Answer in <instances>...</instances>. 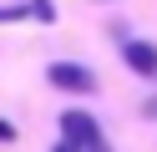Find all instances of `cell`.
<instances>
[{
    "mask_svg": "<svg viewBox=\"0 0 157 152\" xmlns=\"http://www.w3.org/2000/svg\"><path fill=\"white\" fill-rule=\"evenodd\" d=\"M46 76H51V86H61V91H96V76L86 66H71V61H56Z\"/></svg>",
    "mask_w": 157,
    "mask_h": 152,
    "instance_id": "2",
    "label": "cell"
},
{
    "mask_svg": "<svg viewBox=\"0 0 157 152\" xmlns=\"http://www.w3.org/2000/svg\"><path fill=\"white\" fill-rule=\"evenodd\" d=\"M0 142H15V127H10L5 117H0Z\"/></svg>",
    "mask_w": 157,
    "mask_h": 152,
    "instance_id": "5",
    "label": "cell"
},
{
    "mask_svg": "<svg viewBox=\"0 0 157 152\" xmlns=\"http://www.w3.org/2000/svg\"><path fill=\"white\" fill-rule=\"evenodd\" d=\"M31 15L36 20H56V10H51V0H31Z\"/></svg>",
    "mask_w": 157,
    "mask_h": 152,
    "instance_id": "4",
    "label": "cell"
},
{
    "mask_svg": "<svg viewBox=\"0 0 157 152\" xmlns=\"http://www.w3.org/2000/svg\"><path fill=\"white\" fill-rule=\"evenodd\" d=\"M61 132H66V142H71L76 152H106V142H101V127H96V117H86V111H61Z\"/></svg>",
    "mask_w": 157,
    "mask_h": 152,
    "instance_id": "1",
    "label": "cell"
},
{
    "mask_svg": "<svg viewBox=\"0 0 157 152\" xmlns=\"http://www.w3.org/2000/svg\"><path fill=\"white\" fill-rule=\"evenodd\" d=\"M56 152H76V147H71V142H61V147H56Z\"/></svg>",
    "mask_w": 157,
    "mask_h": 152,
    "instance_id": "6",
    "label": "cell"
},
{
    "mask_svg": "<svg viewBox=\"0 0 157 152\" xmlns=\"http://www.w3.org/2000/svg\"><path fill=\"white\" fill-rule=\"evenodd\" d=\"M122 61L137 71V76H152L157 81V46H152V41H127V46H122Z\"/></svg>",
    "mask_w": 157,
    "mask_h": 152,
    "instance_id": "3",
    "label": "cell"
}]
</instances>
